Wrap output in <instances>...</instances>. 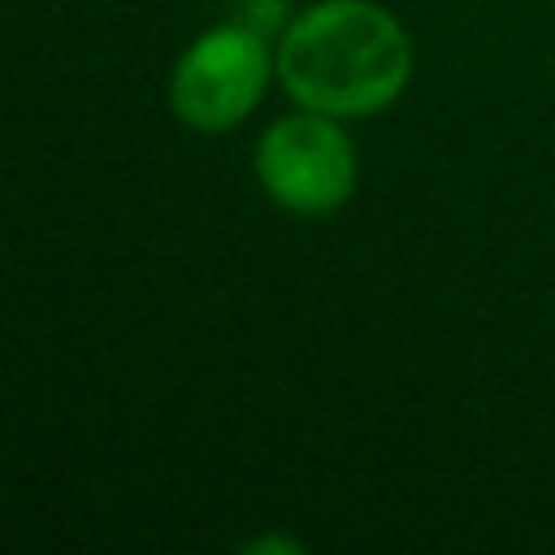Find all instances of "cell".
I'll return each mask as SVG.
<instances>
[{"label": "cell", "mask_w": 555, "mask_h": 555, "mask_svg": "<svg viewBox=\"0 0 555 555\" xmlns=\"http://www.w3.org/2000/svg\"><path fill=\"white\" fill-rule=\"evenodd\" d=\"M278 82L299 108L377 117L412 82V39L377 0H317L278 39Z\"/></svg>", "instance_id": "6da1fadb"}, {"label": "cell", "mask_w": 555, "mask_h": 555, "mask_svg": "<svg viewBox=\"0 0 555 555\" xmlns=\"http://www.w3.org/2000/svg\"><path fill=\"white\" fill-rule=\"evenodd\" d=\"M278 74V52L251 26L221 22L199 30L169 69V108L199 134L234 130L256 113Z\"/></svg>", "instance_id": "7a4b0ae2"}, {"label": "cell", "mask_w": 555, "mask_h": 555, "mask_svg": "<svg viewBox=\"0 0 555 555\" xmlns=\"http://www.w3.org/2000/svg\"><path fill=\"white\" fill-rule=\"evenodd\" d=\"M260 191L291 217L338 212L360 182V156L338 117L299 108L264 126L251 156Z\"/></svg>", "instance_id": "3957f363"}, {"label": "cell", "mask_w": 555, "mask_h": 555, "mask_svg": "<svg viewBox=\"0 0 555 555\" xmlns=\"http://www.w3.org/2000/svg\"><path fill=\"white\" fill-rule=\"evenodd\" d=\"M234 17L273 43V39H282V35H286V26H291V17H295V13H291V0H243Z\"/></svg>", "instance_id": "277c9868"}, {"label": "cell", "mask_w": 555, "mask_h": 555, "mask_svg": "<svg viewBox=\"0 0 555 555\" xmlns=\"http://www.w3.org/2000/svg\"><path fill=\"white\" fill-rule=\"evenodd\" d=\"M243 551H247V555H299L304 542H299V538H286V533H264V538L243 542Z\"/></svg>", "instance_id": "5b68a950"}]
</instances>
